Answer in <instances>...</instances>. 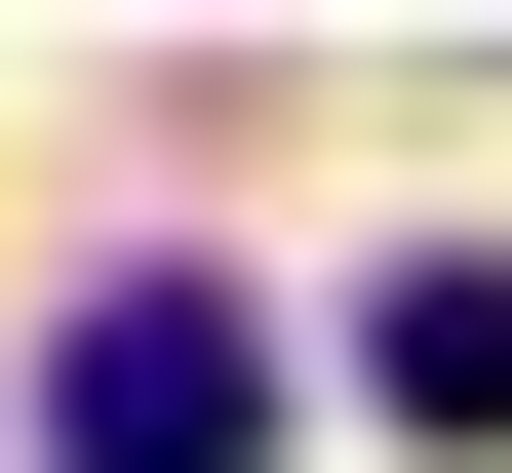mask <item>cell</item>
<instances>
[{"instance_id": "1", "label": "cell", "mask_w": 512, "mask_h": 473, "mask_svg": "<svg viewBox=\"0 0 512 473\" xmlns=\"http://www.w3.org/2000/svg\"><path fill=\"white\" fill-rule=\"evenodd\" d=\"M276 434V316H237V276H79V316H40V473H237Z\"/></svg>"}, {"instance_id": "2", "label": "cell", "mask_w": 512, "mask_h": 473, "mask_svg": "<svg viewBox=\"0 0 512 473\" xmlns=\"http://www.w3.org/2000/svg\"><path fill=\"white\" fill-rule=\"evenodd\" d=\"M355 395H394V434H512V276H394V316H355Z\"/></svg>"}]
</instances>
